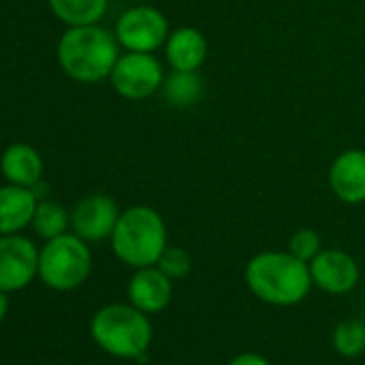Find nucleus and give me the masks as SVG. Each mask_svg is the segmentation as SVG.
Here are the masks:
<instances>
[{
	"label": "nucleus",
	"instance_id": "f257e3e1",
	"mask_svg": "<svg viewBox=\"0 0 365 365\" xmlns=\"http://www.w3.org/2000/svg\"><path fill=\"white\" fill-rule=\"evenodd\" d=\"M245 284L256 299L275 307L301 303L314 282L309 264L290 252H260L245 267Z\"/></svg>",
	"mask_w": 365,
	"mask_h": 365
},
{
	"label": "nucleus",
	"instance_id": "f03ea898",
	"mask_svg": "<svg viewBox=\"0 0 365 365\" xmlns=\"http://www.w3.org/2000/svg\"><path fill=\"white\" fill-rule=\"evenodd\" d=\"M120 43L114 33L101 24L69 26L56 48V58L65 76L82 84H95L110 78Z\"/></svg>",
	"mask_w": 365,
	"mask_h": 365
},
{
	"label": "nucleus",
	"instance_id": "7ed1b4c3",
	"mask_svg": "<svg viewBox=\"0 0 365 365\" xmlns=\"http://www.w3.org/2000/svg\"><path fill=\"white\" fill-rule=\"evenodd\" d=\"M110 243L123 264L133 269L153 267L168 247V228L157 209L135 205L120 211Z\"/></svg>",
	"mask_w": 365,
	"mask_h": 365
},
{
	"label": "nucleus",
	"instance_id": "20e7f679",
	"mask_svg": "<svg viewBox=\"0 0 365 365\" xmlns=\"http://www.w3.org/2000/svg\"><path fill=\"white\" fill-rule=\"evenodd\" d=\"M95 344L116 359L142 361L153 341L148 314L131 303H110L95 312L91 320Z\"/></svg>",
	"mask_w": 365,
	"mask_h": 365
},
{
	"label": "nucleus",
	"instance_id": "39448f33",
	"mask_svg": "<svg viewBox=\"0 0 365 365\" xmlns=\"http://www.w3.org/2000/svg\"><path fill=\"white\" fill-rule=\"evenodd\" d=\"M91 271V247L73 232H65L56 239H50L39 250V277L52 290H76L88 279Z\"/></svg>",
	"mask_w": 365,
	"mask_h": 365
},
{
	"label": "nucleus",
	"instance_id": "423d86ee",
	"mask_svg": "<svg viewBox=\"0 0 365 365\" xmlns=\"http://www.w3.org/2000/svg\"><path fill=\"white\" fill-rule=\"evenodd\" d=\"M114 35L127 52H157L165 46L170 35L168 18L150 5H135L127 9L114 26Z\"/></svg>",
	"mask_w": 365,
	"mask_h": 365
},
{
	"label": "nucleus",
	"instance_id": "0eeeda50",
	"mask_svg": "<svg viewBox=\"0 0 365 365\" xmlns=\"http://www.w3.org/2000/svg\"><path fill=\"white\" fill-rule=\"evenodd\" d=\"M165 80L163 67L157 61L155 54L148 52H127L120 54L112 73L110 82L114 91L131 101L148 99L157 91H161V84Z\"/></svg>",
	"mask_w": 365,
	"mask_h": 365
},
{
	"label": "nucleus",
	"instance_id": "6e6552de",
	"mask_svg": "<svg viewBox=\"0 0 365 365\" xmlns=\"http://www.w3.org/2000/svg\"><path fill=\"white\" fill-rule=\"evenodd\" d=\"M39 275V250L20 235H0V290L18 292Z\"/></svg>",
	"mask_w": 365,
	"mask_h": 365
},
{
	"label": "nucleus",
	"instance_id": "1a4fd4ad",
	"mask_svg": "<svg viewBox=\"0 0 365 365\" xmlns=\"http://www.w3.org/2000/svg\"><path fill=\"white\" fill-rule=\"evenodd\" d=\"M118 217L120 209L114 198L106 194H91L71 209V232L86 243H99L112 237Z\"/></svg>",
	"mask_w": 365,
	"mask_h": 365
},
{
	"label": "nucleus",
	"instance_id": "9d476101",
	"mask_svg": "<svg viewBox=\"0 0 365 365\" xmlns=\"http://www.w3.org/2000/svg\"><path fill=\"white\" fill-rule=\"evenodd\" d=\"M312 282L327 294H348L356 288L361 271L356 260L337 247L320 250V254L309 262Z\"/></svg>",
	"mask_w": 365,
	"mask_h": 365
},
{
	"label": "nucleus",
	"instance_id": "9b49d317",
	"mask_svg": "<svg viewBox=\"0 0 365 365\" xmlns=\"http://www.w3.org/2000/svg\"><path fill=\"white\" fill-rule=\"evenodd\" d=\"M329 187L344 205L365 202V150H341L329 168Z\"/></svg>",
	"mask_w": 365,
	"mask_h": 365
},
{
	"label": "nucleus",
	"instance_id": "f8f14e48",
	"mask_svg": "<svg viewBox=\"0 0 365 365\" xmlns=\"http://www.w3.org/2000/svg\"><path fill=\"white\" fill-rule=\"evenodd\" d=\"M127 297L144 314H159L172 301V279L157 264L135 269L127 286Z\"/></svg>",
	"mask_w": 365,
	"mask_h": 365
},
{
	"label": "nucleus",
	"instance_id": "ddd939ff",
	"mask_svg": "<svg viewBox=\"0 0 365 365\" xmlns=\"http://www.w3.org/2000/svg\"><path fill=\"white\" fill-rule=\"evenodd\" d=\"M165 61L174 71H198L209 56V41L194 26H178L165 39Z\"/></svg>",
	"mask_w": 365,
	"mask_h": 365
},
{
	"label": "nucleus",
	"instance_id": "4468645a",
	"mask_svg": "<svg viewBox=\"0 0 365 365\" xmlns=\"http://www.w3.org/2000/svg\"><path fill=\"white\" fill-rule=\"evenodd\" d=\"M37 196L31 187L7 185L0 187V235H20L33 224L37 211Z\"/></svg>",
	"mask_w": 365,
	"mask_h": 365
},
{
	"label": "nucleus",
	"instance_id": "2eb2a0df",
	"mask_svg": "<svg viewBox=\"0 0 365 365\" xmlns=\"http://www.w3.org/2000/svg\"><path fill=\"white\" fill-rule=\"evenodd\" d=\"M0 172L11 185L33 187L43 176V159L37 148L24 142H16L5 148L0 157Z\"/></svg>",
	"mask_w": 365,
	"mask_h": 365
},
{
	"label": "nucleus",
	"instance_id": "dca6fc26",
	"mask_svg": "<svg viewBox=\"0 0 365 365\" xmlns=\"http://www.w3.org/2000/svg\"><path fill=\"white\" fill-rule=\"evenodd\" d=\"M161 95L168 106L176 110H187L202 101L205 80L198 71H174L165 76L161 84Z\"/></svg>",
	"mask_w": 365,
	"mask_h": 365
},
{
	"label": "nucleus",
	"instance_id": "f3484780",
	"mask_svg": "<svg viewBox=\"0 0 365 365\" xmlns=\"http://www.w3.org/2000/svg\"><path fill=\"white\" fill-rule=\"evenodd\" d=\"M48 5L67 26L99 24L108 11V0H48Z\"/></svg>",
	"mask_w": 365,
	"mask_h": 365
},
{
	"label": "nucleus",
	"instance_id": "a211bd4d",
	"mask_svg": "<svg viewBox=\"0 0 365 365\" xmlns=\"http://www.w3.org/2000/svg\"><path fill=\"white\" fill-rule=\"evenodd\" d=\"M33 230L37 232V237L50 241L56 239L61 235L67 232V228H71V213L56 200L43 198L37 205L35 217H33Z\"/></svg>",
	"mask_w": 365,
	"mask_h": 365
},
{
	"label": "nucleus",
	"instance_id": "6ab92c4d",
	"mask_svg": "<svg viewBox=\"0 0 365 365\" xmlns=\"http://www.w3.org/2000/svg\"><path fill=\"white\" fill-rule=\"evenodd\" d=\"M333 348L344 359H356L365 352V324L359 320H341L333 329Z\"/></svg>",
	"mask_w": 365,
	"mask_h": 365
},
{
	"label": "nucleus",
	"instance_id": "aec40b11",
	"mask_svg": "<svg viewBox=\"0 0 365 365\" xmlns=\"http://www.w3.org/2000/svg\"><path fill=\"white\" fill-rule=\"evenodd\" d=\"M157 267H159L172 282H176V279H185V277L192 273L194 262H192V256H190L187 250H182V247H178V245H168V247L163 250L161 258L157 260Z\"/></svg>",
	"mask_w": 365,
	"mask_h": 365
},
{
	"label": "nucleus",
	"instance_id": "412c9836",
	"mask_svg": "<svg viewBox=\"0 0 365 365\" xmlns=\"http://www.w3.org/2000/svg\"><path fill=\"white\" fill-rule=\"evenodd\" d=\"M320 250H322L320 235H318L316 230H312V228H301V230H297V232L290 237V241H288V252H290L292 256H297L299 260L307 262V264L320 254Z\"/></svg>",
	"mask_w": 365,
	"mask_h": 365
},
{
	"label": "nucleus",
	"instance_id": "4be33fe9",
	"mask_svg": "<svg viewBox=\"0 0 365 365\" xmlns=\"http://www.w3.org/2000/svg\"><path fill=\"white\" fill-rule=\"evenodd\" d=\"M228 365H271V363L258 352H243V354H237Z\"/></svg>",
	"mask_w": 365,
	"mask_h": 365
},
{
	"label": "nucleus",
	"instance_id": "5701e85b",
	"mask_svg": "<svg viewBox=\"0 0 365 365\" xmlns=\"http://www.w3.org/2000/svg\"><path fill=\"white\" fill-rule=\"evenodd\" d=\"M7 312H9V299H7V292L0 290V322L5 320Z\"/></svg>",
	"mask_w": 365,
	"mask_h": 365
}]
</instances>
